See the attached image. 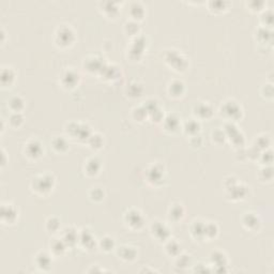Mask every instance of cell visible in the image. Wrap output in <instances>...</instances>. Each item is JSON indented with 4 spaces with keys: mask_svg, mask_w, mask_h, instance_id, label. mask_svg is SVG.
Returning <instances> with one entry per match:
<instances>
[{
    "mask_svg": "<svg viewBox=\"0 0 274 274\" xmlns=\"http://www.w3.org/2000/svg\"><path fill=\"white\" fill-rule=\"evenodd\" d=\"M57 185V179L51 171L37 174L30 180V191L39 197H48L53 193Z\"/></svg>",
    "mask_w": 274,
    "mask_h": 274,
    "instance_id": "cell-1",
    "label": "cell"
},
{
    "mask_svg": "<svg viewBox=\"0 0 274 274\" xmlns=\"http://www.w3.org/2000/svg\"><path fill=\"white\" fill-rule=\"evenodd\" d=\"M64 135L68 140L78 142L81 144H86L89 136L93 134L94 130L91 125L85 121L71 120L67 121L63 127Z\"/></svg>",
    "mask_w": 274,
    "mask_h": 274,
    "instance_id": "cell-2",
    "label": "cell"
},
{
    "mask_svg": "<svg viewBox=\"0 0 274 274\" xmlns=\"http://www.w3.org/2000/svg\"><path fill=\"white\" fill-rule=\"evenodd\" d=\"M76 41V32L74 28L66 24V22H61L57 25L53 33V42L56 48L59 50H66L73 47V44Z\"/></svg>",
    "mask_w": 274,
    "mask_h": 274,
    "instance_id": "cell-3",
    "label": "cell"
},
{
    "mask_svg": "<svg viewBox=\"0 0 274 274\" xmlns=\"http://www.w3.org/2000/svg\"><path fill=\"white\" fill-rule=\"evenodd\" d=\"M220 116L224 122H238L244 116V109L241 103L234 98H227L221 102L219 106Z\"/></svg>",
    "mask_w": 274,
    "mask_h": 274,
    "instance_id": "cell-4",
    "label": "cell"
},
{
    "mask_svg": "<svg viewBox=\"0 0 274 274\" xmlns=\"http://www.w3.org/2000/svg\"><path fill=\"white\" fill-rule=\"evenodd\" d=\"M146 184L151 188H161L167 181V170L163 163L151 162L145 169L144 173Z\"/></svg>",
    "mask_w": 274,
    "mask_h": 274,
    "instance_id": "cell-5",
    "label": "cell"
},
{
    "mask_svg": "<svg viewBox=\"0 0 274 274\" xmlns=\"http://www.w3.org/2000/svg\"><path fill=\"white\" fill-rule=\"evenodd\" d=\"M163 60L171 70L177 73L186 72L190 64L188 57L181 51L175 48H169L164 50Z\"/></svg>",
    "mask_w": 274,
    "mask_h": 274,
    "instance_id": "cell-6",
    "label": "cell"
},
{
    "mask_svg": "<svg viewBox=\"0 0 274 274\" xmlns=\"http://www.w3.org/2000/svg\"><path fill=\"white\" fill-rule=\"evenodd\" d=\"M123 225L133 233L142 232L146 226V218L141 209L131 207L125 210L122 214Z\"/></svg>",
    "mask_w": 274,
    "mask_h": 274,
    "instance_id": "cell-7",
    "label": "cell"
},
{
    "mask_svg": "<svg viewBox=\"0 0 274 274\" xmlns=\"http://www.w3.org/2000/svg\"><path fill=\"white\" fill-rule=\"evenodd\" d=\"M22 155L30 162H38L45 153V148L43 142L38 137L31 136L27 139L21 148Z\"/></svg>",
    "mask_w": 274,
    "mask_h": 274,
    "instance_id": "cell-8",
    "label": "cell"
},
{
    "mask_svg": "<svg viewBox=\"0 0 274 274\" xmlns=\"http://www.w3.org/2000/svg\"><path fill=\"white\" fill-rule=\"evenodd\" d=\"M148 45H149V40L143 33L131 39L127 50V58L133 62L141 61L148 49Z\"/></svg>",
    "mask_w": 274,
    "mask_h": 274,
    "instance_id": "cell-9",
    "label": "cell"
},
{
    "mask_svg": "<svg viewBox=\"0 0 274 274\" xmlns=\"http://www.w3.org/2000/svg\"><path fill=\"white\" fill-rule=\"evenodd\" d=\"M82 82V75L75 67L68 66L63 68L58 77L59 86L65 91L75 90Z\"/></svg>",
    "mask_w": 274,
    "mask_h": 274,
    "instance_id": "cell-10",
    "label": "cell"
},
{
    "mask_svg": "<svg viewBox=\"0 0 274 274\" xmlns=\"http://www.w3.org/2000/svg\"><path fill=\"white\" fill-rule=\"evenodd\" d=\"M222 128L226 134L227 142H230L235 149H240L246 146L245 135L238 128L236 122H224Z\"/></svg>",
    "mask_w": 274,
    "mask_h": 274,
    "instance_id": "cell-11",
    "label": "cell"
},
{
    "mask_svg": "<svg viewBox=\"0 0 274 274\" xmlns=\"http://www.w3.org/2000/svg\"><path fill=\"white\" fill-rule=\"evenodd\" d=\"M149 233L152 239L161 244L173 237V232H171L169 224L159 219H155L149 224Z\"/></svg>",
    "mask_w": 274,
    "mask_h": 274,
    "instance_id": "cell-12",
    "label": "cell"
},
{
    "mask_svg": "<svg viewBox=\"0 0 274 274\" xmlns=\"http://www.w3.org/2000/svg\"><path fill=\"white\" fill-rule=\"evenodd\" d=\"M77 247L86 253H91L98 249V239L89 226H84L79 230Z\"/></svg>",
    "mask_w": 274,
    "mask_h": 274,
    "instance_id": "cell-13",
    "label": "cell"
},
{
    "mask_svg": "<svg viewBox=\"0 0 274 274\" xmlns=\"http://www.w3.org/2000/svg\"><path fill=\"white\" fill-rule=\"evenodd\" d=\"M240 224L248 233L257 234L259 233L262 227H264V222H262L261 216L253 210L244 211L241 216H240Z\"/></svg>",
    "mask_w": 274,
    "mask_h": 274,
    "instance_id": "cell-14",
    "label": "cell"
},
{
    "mask_svg": "<svg viewBox=\"0 0 274 274\" xmlns=\"http://www.w3.org/2000/svg\"><path fill=\"white\" fill-rule=\"evenodd\" d=\"M209 262L212 272L216 273H226L228 272V266H230V258L226 252L223 249L215 248L211 250L209 254Z\"/></svg>",
    "mask_w": 274,
    "mask_h": 274,
    "instance_id": "cell-15",
    "label": "cell"
},
{
    "mask_svg": "<svg viewBox=\"0 0 274 274\" xmlns=\"http://www.w3.org/2000/svg\"><path fill=\"white\" fill-rule=\"evenodd\" d=\"M19 210L16 204L11 201H4L0 208V221L5 226H12L18 222Z\"/></svg>",
    "mask_w": 274,
    "mask_h": 274,
    "instance_id": "cell-16",
    "label": "cell"
},
{
    "mask_svg": "<svg viewBox=\"0 0 274 274\" xmlns=\"http://www.w3.org/2000/svg\"><path fill=\"white\" fill-rule=\"evenodd\" d=\"M105 64H106L105 59L103 58V57L95 54L87 55L82 62V66L85 72L97 76H99V74L101 73Z\"/></svg>",
    "mask_w": 274,
    "mask_h": 274,
    "instance_id": "cell-17",
    "label": "cell"
},
{
    "mask_svg": "<svg viewBox=\"0 0 274 274\" xmlns=\"http://www.w3.org/2000/svg\"><path fill=\"white\" fill-rule=\"evenodd\" d=\"M250 189L247 185L243 184V182L239 181L232 188L225 190V196L226 199L232 202H239L243 201L249 196Z\"/></svg>",
    "mask_w": 274,
    "mask_h": 274,
    "instance_id": "cell-18",
    "label": "cell"
},
{
    "mask_svg": "<svg viewBox=\"0 0 274 274\" xmlns=\"http://www.w3.org/2000/svg\"><path fill=\"white\" fill-rule=\"evenodd\" d=\"M54 259L55 258L49 252V249H40L33 255V265L39 272L49 273L53 268Z\"/></svg>",
    "mask_w": 274,
    "mask_h": 274,
    "instance_id": "cell-19",
    "label": "cell"
},
{
    "mask_svg": "<svg viewBox=\"0 0 274 274\" xmlns=\"http://www.w3.org/2000/svg\"><path fill=\"white\" fill-rule=\"evenodd\" d=\"M193 117L197 120L208 121L214 116V107L209 101H198L192 107Z\"/></svg>",
    "mask_w": 274,
    "mask_h": 274,
    "instance_id": "cell-20",
    "label": "cell"
},
{
    "mask_svg": "<svg viewBox=\"0 0 274 274\" xmlns=\"http://www.w3.org/2000/svg\"><path fill=\"white\" fill-rule=\"evenodd\" d=\"M159 125H161L162 130L166 134L173 135L181 130L182 120L177 112L171 111V112L165 113V117Z\"/></svg>",
    "mask_w": 274,
    "mask_h": 274,
    "instance_id": "cell-21",
    "label": "cell"
},
{
    "mask_svg": "<svg viewBox=\"0 0 274 274\" xmlns=\"http://www.w3.org/2000/svg\"><path fill=\"white\" fill-rule=\"evenodd\" d=\"M253 38L259 48L268 49L273 44V30L264 26H257L254 30Z\"/></svg>",
    "mask_w": 274,
    "mask_h": 274,
    "instance_id": "cell-22",
    "label": "cell"
},
{
    "mask_svg": "<svg viewBox=\"0 0 274 274\" xmlns=\"http://www.w3.org/2000/svg\"><path fill=\"white\" fill-rule=\"evenodd\" d=\"M98 9L102 15L109 19H115L120 14L121 5L115 0H101L98 3Z\"/></svg>",
    "mask_w": 274,
    "mask_h": 274,
    "instance_id": "cell-23",
    "label": "cell"
},
{
    "mask_svg": "<svg viewBox=\"0 0 274 274\" xmlns=\"http://www.w3.org/2000/svg\"><path fill=\"white\" fill-rule=\"evenodd\" d=\"M102 167L103 163L101 161V158L98 155H90L87 158H85L82 169L84 175L87 178H95L101 173Z\"/></svg>",
    "mask_w": 274,
    "mask_h": 274,
    "instance_id": "cell-24",
    "label": "cell"
},
{
    "mask_svg": "<svg viewBox=\"0 0 274 274\" xmlns=\"http://www.w3.org/2000/svg\"><path fill=\"white\" fill-rule=\"evenodd\" d=\"M116 256L119 260L127 262V264H132L139 258V249L136 246L131 244H121L115 249Z\"/></svg>",
    "mask_w": 274,
    "mask_h": 274,
    "instance_id": "cell-25",
    "label": "cell"
},
{
    "mask_svg": "<svg viewBox=\"0 0 274 274\" xmlns=\"http://www.w3.org/2000/svg\"><path fill=\"white\" fill-rule=\"evenodd\" d=\"M186 215H187V208L182 202L175 201L169 204V207L167 209V220L169 223L179 224L186 219Z\"/></svg>",
    "mask_w": 274,
    "mask_h": 274,
    "instance_id": "cell-26",
    "label": "cell"
},
{
    "mask_svg": "<svg viewBox=\"0 0 274 274\" xmlns=\"http://www.w3.org/2000/svg\"><path fill=\"white\" fill-rule=\"evenodd\" d=\"M166 93L170 99L179 100L185 97L187 93V85L180 78H173L167 84Z\"/></svg>",
    "mask_w": 274,
    "mask_h": 274,
    "instance_id": "cell-27",
    "label": "cell"
},
{
    "mask_svg": "<svg viewBox=\"0 0 274 274\" xmlns=\"http://www.w3.org/2000/svg\"><path fill=\"white\" fill-rule=\"evenodd\" d=\"M71 248L68 247L59 235L53 236L49 242V252L53 255L54 258H60L67 254Z\"/></svg>",
    "mask_w": 274,
    "mask_h": 274,
    "instance_id": "cell-28",
    "label": "cell"
},
{
    "mask_svg": "<svg viewBox=\"0 0 274 274\" xmlns=\"http://www.w3.org/2000/svg\"><path fill=\"white\" fill-rule=\"evenodd\" d=\"M121 76H122L121 67H119L115 63H108V62H106L104 67H103V70L99 74V77L102 81L108 83H115L119 81Z\"/></svg>",
    "mask_w": 274,
    "mask_h": 274,
    "instance_id": "cell-29",
    "label": "cell"
},
{
    "mask_svg": "<svg viewBox=\"0 0 274 274\" xmlns=\"http://www.w3.org/2000/svg\"><path fill=\"white\" fill-rule=\"evenodd\" d=\"M78 234L79 230H77L75 226L67 225L62 227V230L59 233V237L63 240L64 243L72 249L77 246Z\"/></svg>",
    "mask_w": 274,
    "mask_h": 274,
    "instance_id": "cell-30",
    "label": "cell"
},
{
    "mask_svg": "<svg viewBox=\"0 0 274 274\" xmlns=\"http://www.w3.org/2000/svg\"><path fill=\"white\" fill-rule=\"evenodd\" d=\"M204 225L206 220L201 218L194 219L189 226V234L196 242H204Z\"/></svg>",
    "mask_w": 274,
    "mask_h": 274,
    "instance_id": "cell-31",
    "label": "cell"
},
{
    "mask_svg": "<svg viewBox=\"0 0 274 274\" xmlns=\"http://www.w3.org/2000/svg\"><path fill=\"white\" fill-rule=\"evenodd\" d=\"M52 150L56 154H65L70 150V140L65 135H55L50 142Z\"/></svg>",
    "mask_w": 274,
    "mask_h": 274,
    "instance_id": "cell-32",
    "label": "cell"
},
{
    "mask_svg": "<svg viewBox=\"0 0 274 274\" xmlns=\"http://www.w3.org/2000/svg\"><path fill=\"white\" fill-rule=\"evenodd\" d=\"M146 14H147V9L142 2H139V0H133V2L129 4V7H128L129 19L141 22L145 18Z\"/></svg>",
    "mask_w": 274,
    "mask_h": 274,
    "instance_id": "cell-33",
    "label": "cell"
},
{
    "mask_svg": "<svg viewBox=\"0 0 274 274\" xmlns=\"http://www.w3.org/2000/svg\"><path fill=\"white\" fill-rule=\"evenodd\" d=\"M17 73L15 68L11 65H3L0 70V83L3 88L12 87L16 82Z\"/></svg>",
    "mask_w": 274,
    "mask_h": 274,
    "instance_id": "cell-34",
    "label": "cell"
},
{
    "mask_svg": "<svg viewBox=\"0 0 274 274\" xmlns=\"http://www.w3.org/2000/svg\"><path fill=\"white\" fill-rule=\"evenodd\" d=\"M181 131L187 137L198 135L201 132V122L194 117L188 118L185 121H182Z\"/></svg>",
    "mask_w": 274,
    "mask_h": 274,
    "instance_id": "cell-35",
    "label": "cell"
},
{
    "mask_svg": "<svg viewBox=\"0 0 274 274\" xmlns=\"http://www.w3.org/2000/svg\"><path fill=\"white\" fill-rule=\"evenodd\" d=\"M144 91H145L144 85L141 82L136 81V79H133V81L129 82L128 85L124 87L125 97L131 99V100L141 98L144 95Z\"/></svg>",
    "mask_w": 274,
    "mask_h": 274,
    "instance_id": "cell-36",
    "label": "cell"
},
{
    "mask_svg": "<svg viewBox=\"0 0 274 274\" xmlns=\"http://www.w3.org/2000/svg\"><path fill=\"white\" fill-rule=\"evenodd\" d=\"M163 249H164V253L170 258H176L179 254L184 252L181 242L179 241V240L173 237L163 243Z\"/></svg>",
    "mask_w": 274,
    "mask_h": 274,
    "instance_id": "cell-37",
    "label": "cell"
},
{
    "mask_svg": "<svg viewBox=\"0 0 274 274\" xmlns=\"http://www.w3.org/2000/svg\"><path fill=\"white\" fill-rule=\"evenodd\" d=\"M117 247L116 241L110 235H104L98 239V249L104 254H110L115 252Z\"/></svg>",
    "mask_w": 274,
    "mask_h": 274,
    "instance_id": "cell-38",
    "label": "cell"
},
{
    "mask_svg": "<svg viewBox=\"0 0 274 274\" xmlns=\"http://www.w3.org/2000/svg\"><path fill=\"white\" fill-rule=\"evenodd\" d=\"M7 108L10 112H24L26 108V101L19 95L11 96L7 101Z\"/></svg>",
    "mask_w": 274,
    "mask_h": 274,
    "instance_id": "cell-39",
    "label": "cell"
},
{
    "mask_svg": "<svg viewBox=\"0 0 274 274\" xmlns=\"http://www.w3.org/2000/svg\"><path fill=\"white\" fill-rule=\"evenodd\" d=\"M44 230L51 236L59 235L61 227V220L57 215H51L44 222Z\"/></svg>",
    "mask_w": 274,
    "mask_h": 274,
    "instance_id": "cell-40",
    "label": "cell"
},
{
    "mask_svg": "<svg viewBox=\"0 0 274 274\" xmlns=\"http://www.w3.org/2000/svg\"><path fill=\"white\" fill-rule=\"evenodd\" d=\"M85 145L89 148L90 150L96 151V152L100 151L101 149L104 148V145H105L104 135H102L101 133L94 131L93 134L89 136V139L87 140Z\"/></svg>",
    "mask_w": 274,
    "mask_h": 274,
    "instance_id": "cell-41",
    "label": "cell"
},
{
    "mask_svg": "<svg viewBox=\"0 0 274 274\" xmlns=\"http://www.w3.org/2000/svg\"><path fill=\"white\" fill-rule=\"evenodd\" d=\"M250 145L254 146L256 149L259 150L260 152L266 150V149H269L272 145L271 135L268 133H260L254 137L253 142Z\"/></svg>",
    "mask_w": 274,
    "mask_h": 274,
    "instance_id": "cell-42",
    "label": "cell"
},
{
    "mask_svg": "<svg viewBox=\"0 0 274 274\" xmlns=\"http://www.w3.org/2000/svg\"><path fill=\"white\" fill-rule=\"evenodd\" d=\"M87 195L91 202L101 203L106 197V192L105 189L101 186H93L89 188Z\"/></svg>",
    "mask_w": 274,
    "mask_h": 274,
    "instance_id": "cell-43",
    "label": "cell"
},
{
    "mask_svg": "<svg viewBox=\"0 0 274 274\" xmlns=\"http://www.w3.org/2000/svg\"><path fill=\"white\" fill-rule=\"evenodd\" d=\"M206 5H207L210 12L214 14H221L226 12L228 8L231 7V2H228V0H209Z\"/></svg>",
    "mask_w": 274,
    "mask_h": 274,
    "instance_id": "cell-44",
    "label": "cell"
},
{
    "mask_svg": "<svg viewBox=\"0 0 274 274\" xmlns=\"http://www.w3.org/2000/svg\"><path fill=\"white\" fill-rule=\"evenodd\" d=\"M220 234V226L216 222L213 221H206L204 225V241L211 242L213 240L219 237Z\"/></svg>",
    "mask_w": 274,
    "mask_h": 274,
    "instance_id": "cell-45",
    "label": "cell"
},
{
    "mask_svg": "<svg viewBox=\"0 0 274 274\" xmlns=\"http://www.w3.org/2000/svg\"><path fill=\"white\" fill-rule=\"evenodd\" d=\"M123 32L127 34L130 39H133L142 33L141 22L132 19H127L123 24Z\"/></svg>",
    "mask_w": 274,
    "mask_h": 274,
    "instance_id": "cell-46",
    "label": "cell"
},
{
    "mask_svg": "<svg viewBox=\"0 0 274 274\" xmlns=\"http://www.w3.org/2000/svg\"><path fill=\"white\" fill-rule=\"evenodd\" d=\"M174 265H175V268L177 270H179V271H186L190 267L193 266L192 257H191L190 254H188L186 252H182L176 258H174Z\"/></svg>",
    "mask_w": 274,
    "mask_h": 274,
    "instance_id": "cell-47",
    "label": "cell"
},
{
    "mask_svg": "<svg viewBox=\"0 0 274 274\" xmlns=\"http://www.w3.org/2000/svg\"><path fill=\"white\" fill-rule=\"evenodd\" d=\"M256 177H257L260 184H264V185L271 184V182L273 181V178H274L272 165L260 166L258 171H257V174H256Z\"/></svg>",
    "mask_w": 274,
    "mask_h": 274,
    "instance_id": "cell-48",
    "label": "cell"
},
{
    "mask_svg": "<svg viewBox=\"0 0 274 274\" xmlns=\"http://www.w3.org/2000/svg\"><path fill=\"white\" fill-rule=\"evenodd\" d=\"M25 122V116L24 112H9L8 116V127L11 129L16 130L22 127V124Z\"/></svg>",
    "mask_w": 274,
    "mask_h": 274,
    "instance_id": "cell-49",
    "label": "cell"
},
{
    "mask_svg": "<svg viewBox=\"0 0 274 274\" xmlns=\"http://www.w3.org/2000/svg\"><path fill=\"white\" fill-rule=\"evenodd\" d=\"M273 17H274L273 10L271 8H266L259 13V22H260L259 25L273 29Z\"/></svg>",
    "mask_w": 274,
    "mask_h": 274,
    "instance_id": "cell-50",
    "label": "cell"
},
{
    "mask_svg": "<svg viewBox=\"0 0 274 274\" xmlns=\"http://www.w3.org/2000/svg\"><path fill=\"white\" fill-rule=\"evenodd\" d=\"M131 117L134 121L139 122V123H143L145 122L146 120H148V112L146 110V108L144 107V105L142 104H139L134 106L132 109H131Z\"/></svg>",
    "mask_w": 274,
    "mask_h": 274,
    "instance_id": "cell-51",
    "label": "cell"
},
{
    "mask_svg": "<svg viewBox=\"0 0 274 274\" xmlns=\"http://www.w3.org/2000/svg\"><path fill=\"white\" fill-rule=\"evenodd\" d=\"M210 137H211V142L216 146H222L227 142V137H226V134H225L223 128L213 129L211 131Z\"/></svg>",
    "mask_w": 274,
    "mask_h": 274,
    "instance_id": "cell-52",
    "label": "cell"
},
{
    "mask_svg": "<svg viewBox=\"0 0 274 274\" xmlns=\"http://www.w3.org/2000/svg\"><path fill=\"white\" fill-rule=\"evenodd\" d=\"M259 94L262 99H265L267 101H272L274 97V88H273V83L272 82H266L261 85L259 89Z\"/></svg>",
    "mask_w": 274,
    "mask_h": 274,
    "instance_id": "cell-53",
    "label": "cell"
},
{
    "mask_svg": "<svg viewBox=\"0 0 274 274\" xmlns=\"http://www.w3.org/2000/svg\"><path fill=\"white\" fill-rule=\"evenodd\" d=\"M246 7L250 12L253 13H260L262 10L266 9V2L265 0H248V2L245 3Z\"/></svg>",
    "mask_w": 274,
    "mask_h": 274,
    "instance_id": "cell-54",
    "label": "cell"
},
{
    "mask_svg": "<svg viewBox=\"0 0 274 274\" xmlns=\"http://www.w3.org/2000/svg\"><path fill=\"white\" fill-rule=\"evenodd\" d=\"M258 163L260 166H267V165H272L273 163V151L272 148L266 149L264 151H261L259 156H258Z\"/></svg>",
    "mask_w": 274,
    "mask_h": 274,
    "instance_id": "cell-55",
    "label": "cell"
},
{
    "mask_svg": "<svg viewBox=\"0 0 274 274\" xmlns=\"http://www.w3.org/2000/svg\"><path fill=\"white\" fill-rule=\"evenodd\" d=\"M165 111H164V108L162 106H159L158 108H156L154 111H152L150 115H149V118H148V120H149L151 123H154V124H161V122L163 121L164 117H165Z\"/></svg>",
    "mask_w": 274,
    "mask_h": 274,
    "instance_id": "cell-56",
    "label": "cell"
},
{
    "mask_svg": "<svg viewBox=\"0 0 274 274\" xmlns=\"http://www.w3.org/2000/svg\"><path fill=\"white\" fill-rule=\"evenodd\" d=\"M188 143H189V145H190V147L192 148V149L198 150V149H200V148H202L204 141L202 139V136L200 134H198V135H194V136L188 137Z\"/></svg>",
    "mask_w": 274,
    "mask_h": 274,
    "instance_id": "cell-57",
    "label": "cell"
},
{
    "mask_svg": "<svg viewBox=\"0 0 274 274\" xmlns=\"http://www.w3.org/2000/svg\"><path fill=\"white\" fill-rule=\"evenodd\" d=\"M192 271L197 273H211L212 269L209 264H204V262H198L196 265L192 266Z\"/></svg>",
    "mask_w": 274,
    "mask_h": 274,
    "instance_id": "cell-58",
    "label": "cell"
},
{
    "mask_svg": "<svg viewBox=\"0 0 274 274\" xmlns=\"http://www.w3.org/2000/svg\"><path fill=\"white\" fill-rule=\"evenodd\" d=\"M240 180L236 177V176H234V175H230V176H226L225 178H224V180H223V188H224V191L225 190H227V189H230V188H232L233 186H235L236 184H237V182H239Z\"/></svg>",
    "mask_w": 274,
    "mask_h": 274,
    "instance_id": "cell-59",
    "label": "cell"
},
{
    "mask_svg": "<svg viewBox=\"0 0 274 274\" xmlns=\"http://www.w3.org/2000/svg\"><path fill=\"white\" fill-rule=\"evenodd\" d=\"M85 272L88 273H102V272H108V270H105L104 268H101L99 265H91L89 269H87Z\"/></svg>",
    "mask_w": 274,
    "mask_h": 274,
    "instance_id": "cell-60",
    "label": "cell"
},
{
    "mask_svg": "<svg viewBox=\"0 0 274 274\" xmlns=\"http://www.w3.org/2000/svg\"><path fill=\"white\" fill-rule=\"evenodd\" d=\"M2 154H3V158H2V169H4L5 166L7 165V163L9 162V156H8V153H7L5 148H2Z\"/></svg>",
    "mask_w": 274,
    "mask_h": 274,
    "instance_id": "cell-61",
    "label": "cell"
},
{
    "mask_svg": "<svg viewBox=\"0 0 274 274\" xmlns=\"http://www.w3.org/2000/svg\"><path fill=\"white\" fill-rule=\"evenodd\" d=\"M140 272L141 273H158L159 271L158 270H155V269H153V268H150V267H144L143 269H141L140 270Z\"/></svg>",
    "mask_w": 274,
    "mask_h": 274,
    "instance_id": "cell-62",
    "label": "cell"
},
{
    "mask_svg": "<svg viewBox=\"0 0 274 274\" xmlns=\"http://www.w3.org/2000/svg\"><path fill=\"white\" fill-rule=\"evenodd\" d=\"M0 42H2V44H5L6 42V30L4 27L0 29Z\"/></svg>",
    "mask_w": 274,
    "mask_h": 274,
    "instance_id": "cell-63",
    "label": "cell"
},
{
    "mask_svg": "<svg viewBox=\"0 0 274 274\" xmlns=\"http://www.w3.org/2000/svg\"><path fill=\"white\" fill-rule=\"evenodd\" d=\"M5 130H6V129H5V120L3 119V120H2V134H4Z\"/></svg>",
    "mask_w": 274,
    "mask_h": 274,
    "instance_id": "cell-64",
    "label": "cell"
}]
</instances>
